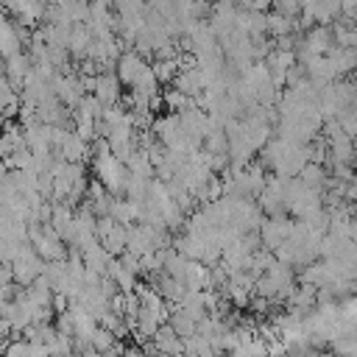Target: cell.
I'll return each mask as SVG.
<instances>
[{
	"instance_id": "cell-1",
	"label": "cell",
	"mask_w": 357,
	"mask_h": 357,
	"mask_svg": "<svg viewBox=\"0 0 357 357\" xmlns=\"http://www.w3.org/2000/svg\"><path fill=\"white\" fill-rule=\"evenodd\" d=\"M92 170H95V178L106 187V192L109 195H123L126 192V184H128V167L120 162V159H114L112 153H103V156H95L92 159Z\"/></svg>"
},
{
	"instance_id": "cell-2",
	"label": "cell",
	"mask_w": 357,
	"mask_h": 357,
	"mask_svg": "<svg viewBox=\"0 0 357 357\" xmlns=\"http://www.w3.org/2000/svg\"><path fill=\"white\" fill-rule=\"evenodd\" d=\"M11 273H14V284H20V287H31L45 273V259L36 254V248L31 243H25L22 251L17 254V259L11 262Z\"/></svg>"
},
{
	"instance_id": "cell-3",
	"label": "cell",
	"mask_w": 357,
	"mask_h": 357,
	"mask_svg": "<svg viewBox=\"0 0 357 357\" xmlns=\"http://www.w3.org/2000/svg\"><path fill=\"white\" fill-rule=\"evenodd\" d=\"M296 231V223L287 220V218H271V220H262L259 226V240L265 245V251H276L287 237H293Z\"/></svg>"
},
{
	"instance_id": "cell-4",
	"label": "cell",
	"mask_w": 357,
	"mask_h": 357,
	"mask_svg": "<svg viewBox=\"0 0 357 357\" xmlns=\"http://www.w3.org/2000/svg\"><path fill=\"white\" fill-rule=\"evenodd\" d=\"M151 64L137 53V50H123V56H120V61H117V78H120V84L123 86H137V81L145 75V70H148Z\"/></svg>"
},
{
	"instance_id": "cell-5",
	"label": "cell",
	"mask_w": 357,
	"mask_h": 357,
	"mask_svg": "<svg viewBox=\"0 0 357 357\" xmlns=\"http://www.w3.org/2000/svg\"><path fill=\"white\" fill-rule=\"evenodd\" d=\"M59 156L64 162H70V165H84L86 156H92V148L75 131H67L64 139H61V145H59Z\"/></svg>"
},
{
	"instance_id": "cell-6",
	"label": "cell",
	"mask_w": 357,
	"mask_h": 357,
	"mask_svg": "<svg viewBox=\"0 0 357 357\" xmlns=\"http://www.w3.org/2000/svg\"><path fill=\"white\" fill-rule=\"evenodd\" d=\"M31 70H33L31 53H17V56L6 59V78H8L11 86H22L25 78L31 75Z\"/></svg>"
},
{
	"instance_id": "cell-7",
	"label": "cell",
	"mask_w": 357,
	"mask_h": 357,
	"mask_svg": "<svg viewBox=\"0 0 357 357\" xmlns=\"http://www.w3.org/2000/svg\"><path fill=\"white\" fill-rule=\"evenodd\" d=\"M120 78L112 75V73H100L98 75V84H95V98L103 103V106H114L120 100Z\"/></svg>"
},
{
	"instance_id": "cell-8",
	"label": "cell",
	"mask_w": 357,
	"mask_h": 357,
	"mask_svg": "<svg viewBox=\"0 0 357 357\" xmlns=\"http://www.w3.org/2000/svg\"><path fill=\"white\" fill-rule=\"evenodd\" d=\"M326 59H329V64H332V70H335V75H337V78L351 75V73L357 70V50L332 47V50L326 53Z\"/></svg>"
},
{
	"instance_id": "cell-9",
	"label": "cell",
	"mask_w": 357,
	"mask_h": 357,
	"mask_svg": "<svg viewBox=\"0 0 357 357\" xmlns=\"http://www.w3.org/2000/svg\"><path fill=\"white\" fill-rule=\"evenodd\" d=\"M187 271H190V259L184 254H178L176 248H167V259H165V276L187 284Z\"/></svg>"
},
{
	"instance_id": "cell-10",
	"label": "cell",
	"mask_w": 357,
	"mask_h": 357,
	"mask_svg": "<svg viewBox=\"0 0 357 357\" xmlns=\"http://www.w3.org/2000/svg\"><path fill=\"white\" fill-rule=\"evenodd\" d=\"M89 45H92L89 28H86V25H75L73 33H70V45H67L70 56H73V59H86V56H89Z\"/></svg>"
},
{
	"instance_id": "cell-11",
	"label": "cell",
	"mask_w": 357,
	"mask_h": 357,
	"mask_svg": "<svg viewBox=\"0 0 357 357\" xmlns=\"http://www.w3.org/2000/svg\"><path fill=\"white\" fill-rule=\"evenodd\" d=\"M151 70H153L159 84H173L178 78V73H181V56L178 59H156L151 64Z\"/></svg>"
},
{
	"instance_id": "cell-12",
	"label": "cell",
	"mask_w": 357,
	"mask_h": 357,
	"mask_svg": "<svg viewBox=\"0 0 357 357\" xmlns=\"http://www.w3.org/2000/svg\"><path fill=\"white\" fill-rule=\"evenodd\" d=\"M170 326H173V332L181 337V340H190L195 332H198V324L181 310V307H173V312H170V321H167Z\"/></svg>"
},
{
	"instance_id": "cell-13",
	"label": "cell",
	"mask_w": 357,
	"mask_h": 357,
	"mask_svg": "<svg viewBox=\"0 0 357 357\" xmlns=\"http://www.w3.org/2000/svg\"><path fill=\"white\" fill-rule=\"evenodd\" d=\"M332 39H335V47H343V50H357V31L351 28L349 20L340 17V22L332 25Z\"/></svg>"
},
{
	"instance_id": "cell-14",
	"label": "cell",
	"mask_w": 357,
	"mask_h": 357,
	"mask_svg": "<svg viewBox=\"0 0 357 357\" xmlns=\"http://www.w3.org/2000/svg\"><path fill=\"white\" fill-rule=\"evenodd\" d=\"M298 181L307 187V190H324L326 187V170H324V165H312V162H307L304 165V170L298 173Z\"/></svg>"
},
{
	"instance_id": "cell-15",
	"label": "cell",
	"mask_w": 357,
	"mask_h": 357,
	"mask_svg": "<svg viewBox=\"0 0 357 357\" xmlns=\"http://www.w3.org/2000/svg\"><path fill=\"white\" fill-rule=\"evenodd\" d=\"M293 31H296V20H287V17L276 14V11L268 14V33H273V39L287 36V33H293Z\"/></svg>"
},
{
	"instance_id": "cell-16",
	"label": "cell",
	"mask_w": 357,
	"mask_h": 357,
	"mask_svg": "<svg viewBox=\"0 0 357 357\" xmlns=\"http://www.w3.org/2000/svg\"><path fill=\"white\" fill-rule=\"evenodd\" d=\"M114 346H117V337H114L109 329L98 326V332L92 335V349H95V351H100V354H106V351H112Z\"/></svg>"
},
{
	"instance_id": "cell-17",
	"label": "cell",
	"mask_w": 357,
	"mask_h": 357,
	"mask_svg": "<svg viewBox=\"0 0 357 357\" xmlns=\"http://www.w3.org/2000/svg\"><path fill=\"white\" fill-rule=\"evenodd\" d=\"M50 357H73V337L70 335H56L53 343L47 346Z\"/></svg>"
},
{
	"instance_id": "cell-18",
	"label": "cell",
	"mask_w": 357,
	"mask_h": 357,
	"mask_svg": "<svg viewBox=\"0 0 357 357\" xmlns=\"http://www.w3.org/2000/svg\"><path fill=\"white\" fill-rule=\"evenodd\" d=\"M3 357H31V343L28 340H11L3 351Z\"/></svg>"
},
{
	"instance_id": "cell-19",
	"label": "cell",
	"mask_w": 357,
	"mask_h": 357,
	"mask_svg": "<svg viewBox=\"0 0 357 357\" xmlns=\"http://www.w3.org/2000/svg\"><path fill=\"white\" fill-rule=\"evenodd\" d=\"M20 98H17V92H14V86L8 84V78L6 81H0V109H8L11 103H17Z\"/></svg>"
},
{
	"instance_id": "cell-20",
	"label": "cell",
	"mask_w": 357,
	"mask_h": 357,
	"mask_svg": "<svg viewBox=\"0 0 357 357\" xmlns=\"http://www.w3.org/2000/svg\"><path fill=\"white\" fill-rule=\"evenodd\" d=\"M6 126H8V117H6V112H3V109H0V131H3V128H6Z\"/></svg>"
},
{
	"instance_id": "cell-21",
	"label": "cell",
	"mask_w": 357,
	"mask_h": 357,
	"mask_svg": "<svg viewBox=\"0 0 357 357\" xmlns=\"http://www.w3.org/2000/svg\"><path fill=\"white\" fill-rule=\"evenodd\" d=\"M351 28H354V31H357V14H354V17H351Z\"/></svg>"
},
{
	"instance_id": "cell-22",
	"label": "cell",
	"mask_w": 357,
	"mask_h": 357,
	"mask_svg": "<svg viewBox=\"0 0 357 357\" xmlns=\"http://www.w3.org/2000/svg\"><path fill=\"white\" fill-rule=\"evenodd\" d=\"M351 84H354V86H357V70H354V73H351Z\"/></svg>"
}]
</instances>
